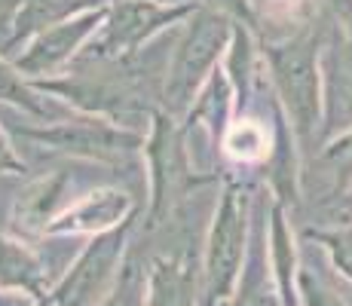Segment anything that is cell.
Returning a JSON list of instances; mask_svg holds the SVG:
<instances>
[{
    "label": "cell",
    "instance_id": "ffe728a7",
    "mask_svg": "<svg viewBox=\"0 0 352 306\" xmlns=\"http://www.w3.org/2000/svg\"><path fill=\"white\" fill-rule=\"evenodd\" d=\"M316 166L324 175H331V187L343 190L352 181V129L343 135H337L324 151L316 156Z\"/></svg>",
    "mask_w": 352,
    "mask_h": 306
},
{
    "label": "cell",
    "instance_id": "9c48e42d",
    "mask_svg": "<svg viewBox=\"0 0 352 306\" xmlns=\"http://www.w3.org/2000/svg\"><path fill=\"white\" fill-rule=\"evenodd\" d=\"M322 65V138L352 129V28L337 22L324 40Z\"/></svg>",
    "mask_w": 352,
    "mask_h": 306
},
{
    "label": "cell",
    "instance_id": "d6986e66",
    "mask_svg": "<svg viewBox=\"0 0 352 306\" xmlns=\"http://www.w3.org/2000/svg\"><path fill=\"white\" fill-rule=\"evenodd\" d=\"M254 3V16H257V28H267V25H273V28H282V34L276 40L282 37H291L285 25H291V31L300 34V22L309 16V10H313V3L309 0H252Z\"/></svg>",
    "mask_w": 352,
    "mask_h": 306
},
{
    "label": "cell",
    "instance_id": "cb8c5ba5",
    "mask_svg": "<svg viewBox=\"0 0 352 306\" xmlns=\"http://www.w3.org/2000/svg\"><path fill=\"white\" fill-rule=\"evenodd\" d=\"M28 172V166H25V160L16 153V147H12V135L6 132V126L0 122V175H25Z\"/></svg>",
    "mask_w": 352,
    "mask_h": 306
},
{
    "label": "cell",
    "instance_id": "ba28073f",
    "mask_svg": "<svg viewBox=\"0 0 352 306\" xmlns=\"http://www.w3.org/2000/svg\"><path fill=\"white\" fill-rule=\"evenodd\" d=\"M107 6L80 12V16L67 19V22H58V25H52V28L40 31L37 37H31L28 43L22 46V52L12 58V65L28 80H46V77L65 74L74 61L83 56L89 40L101 31V25H104V19H107Z\"/></svg>",
    "mask_w": 352,
    "mask_h": 306
},
{
    "label": "cell",
    "instance_id": "2e32d148",
    "mask_svg": "<svg viewBox=\"0 0 352 306\" xmlns=\"http://www.w3.org/2000/svg\"><path fill=\"white\" fill-rule=\"evenodd\" d=\"M0 285L28 291V294H40V285H43L40 261L22 242L6 239V236H0Z\"/></svg>",
    "mask_w": 352,
    "mask_h": 306
},
{
    "label": "cell",
    "instance_id": "44dd1931",
    "mask_svg": "<svg viewBox=\"0 0 352 306\" xmlns=\"http://www.w3.org/2000/svg\"><path fill=\"white\" fill-rule=\"evenodd\" d=\"M297 300L303 306H346L343 297L328 285V278L316 273L309 261H303L297 270Z\"/></svg>",
    "mask_w": 352,
    "mask_h": 306
},
{
    "label": "cell",
    "instance_id": "8992f818",
    "mask_svg": "<svg viewBox=\"0 0 352 306\" xmlns=\"http://www.w3.org/2000/svg\"><path fill=\"white\" fill-rule=\"evenodd\" d=\"M196 12V3L172 0H111L101 31L89 40L80 58L126 61L160 40L166 31L181 28Z\"/></svg>",
    "mask_w": 352,
    "mask_h": 306
},
{
    "label": "cell",
    "instance_id": "9a60e30c",
    "mask_svg": "<svg viewBox=\"0 0 352 306\" xmlns=\"http://www.w3.org/2000/svg\"><path fill=\"white\" fill-rule=\"evenodd\" d=\"M147 303L151 306H193L190 263L157 257L147 273Z\"/></svg>",
    "mask_w": 352,
    "mask_h": 306
},
{
    "label": "cell",
    "instance_id": "7402d4cb",
    "mask_svg": "<svg viewBox=\"0 0 352 306\" xmlns=\"http://www.w3.org/2000/svg\"><path fill=\"white\" fill-rule=\"evenodd\" d=\"M307 239L322 242L334 254V263L340 267V273L352 278V227L331 230V233H324V230H307Z\"/></svg>",
    "mask_w": 352,
    "mask_h": 306
},
{
    "label": "cell",
    "instance_id": "e0dca14e",
    "mask_svg": "<svg viewBox=\"0 0 352 306\" xmlns=\"http://www.w3.org/2000/svg\"><path fill=\"white\" fill-rule=\"evenodd\" d=\"M270 144H273V141H270L267 129H263L261 122L252 120V117H239L227 129L224 153L236 162H261L270 156V151H273Z\"/></svg>",
    "mask_w": 352,
    "mask_h": 306
},
{
    "label": "cell",
    "instance_id": "6da1fadb",
    "mask_svg": "<svg viewBox=\"0 0 352 306\" xmlns=\"http://www.w3.org/2000/svg\"><path fill=\"white\" fill-rule=\"evenodd\" d=\"M230 37H233V19L206 10V6H196L193 16L181 25L175 50L166 58L162 111L178 120L190 111L199 89L224 61Z\"/></svg>",
    "mask_w": 352,
    "mask_h": 306
},
{
    "label": "cell",
    "instance_id": "277c9868",
    "mask_svg": "<svg viewBox=\"0 0 352 306\" xmlns=\"http://www.w3.org/2000/svg\"><path fill=\"white\" fill-rule=\"evenodd\" d=\"M248 223H252V196L239 181H224L218 206L212 215L202 261V303L218 306L230 300L239 288L242 261L248 248Z\"/></svg>",
    "mask_w": 352,
    "mask_h": 306
},
{
    "label": "cell",
    "instance_id": "52a82bcc",
    "mask_svg": "<svg viewBox=\"0 0 352 306\" xmlns=\"http://www.w3.org/2000/svg\"><path fill=\"white\" fill-rule=\"evenodd\" d=\"M135 217L126 223L107 230V233L92 236L89 245L80 251V257L71 263L65 278L50 291L52 306H92L107 294L111 282H117V270L123 263L126 239L132 233Z\"/></svg>",
    "mask_w": 352,
    "mask_h": 306
},
{
    "label": "cell",
    "instance_id": "d4e9b609",
    "mask_svg": "<svg viewBox=\"0 0 352 306\" xmlns=\"http://www.w3.org/2000/svg\"><path fill=\"white\" fill-rule=\"evenodd\" d=\"M324 3H328V10L334 12L337 22L352 28V0H324Z\"/></svg>",
    "mask_w": 352,
    "mask_h": 306
},
{
    "label": "cell",
    "instance_id": "ac0fdd59",
    "mask_svg": "<svg viewBox=\"0 0 352 306\" xmlns=\"http://www.w3.org/2000/svg\"><path fill=\"white\" fill-rule=\"evenodd\" d=\"M263 230L254 233V251L248 257V267L236 288V306H279V291L267 288V270H263V251H261Z\"/></svg>",
    "mask_w": 352,
    "mask_h": 306
},
{
    "label": "cell",
    "instance_id": "484cf974",
    "mask_svg": "<svg viewBox=\"0 0 352 306\" xmlns=\"http://www.w3.org/2000/svg\"><path fill=\"white\" fill-rule=\"evenodd\" d=\"M19 6H22V0H0V22H3L6 28L12 25V19H16Z\"/></svg>",
    "mask_w": 352,
    "mask_h": 306
},
{
    "label": "cell",
    "instance_id": "4fadbf2b",
    "mask_svg": "<svg viewBox=\"0 0 352 306\" xmlns=\"http://www.w3.org/2000/svg\"><path fill=\"white\" fill-rule=\"evenodd\" d=\"M270 257H273L276 291L282 297V306H297V270H300V263L294 254V239H291L282 202L270 206Z\"/></svg>",
    "mask_w": 352,
    "mask_h": 306
},
{
    "label": "cell",
    "instance_id": "3957f363",
    "mask_svg": "<svg viewBox=\"0 0 352 306\" xmlns=\"http://www.w3.org/2000/svg\"><path fill=\"white\" fill-rule=\"evenodd\" d=\"M12 138H22L25 144L46 147L50 153H62L71 160H89L101 166H120L135 156H144L147 132L126 129L120 122L74 113L58 120H34V122H3Z\"/></svg>",
    "mask_w": 352,
    "mask_h": 306
},
{
    "label": "cell",
    "instance_id": "30bf717a",
    "mask_svg": "<svg viewBox=\"0 0 352 306\" xmlns=\"http://www.w3.org/2000/svg\"><path fill=\"white\" fill-rule=\"evenodd\" d=\"M135 217V199L120 187H98L80 196L50 223L46 236H98Z\"/></svg>",
    "mask_w": 352,
    "mask_h": 306
},
{
    "label": "cell",
    "instance_id": "7c38bea8",
    "mask_svg": "<svg viewBox=\"0 0 352 306\" xmlns=\"http://www.w3.org/2000/svg\"><path fill=\"white\" fill-rule=\"evenodd\" d=\"M107 3H111V0H22L0 52H3L6 58H16L19 52H22V46L28 43L31 37H37L40 31L52 28V25H58V22H67V19L80 16V12L101 10V6H107Z\"/></svg>",
    "mask_w": 352,
    "mask_h": 306
},
{
    "label": "cell",
    "instance_id": "5b68a950",
    "mask_svg": "<svg viewBox=\"0 0 352 306\" xmlns=\"http://www.w3.org/2000/svg\"><path fill=\"white\" fill-rule=\"evenodd\" d=\"M141 160H144L147 184H151V208H147L151 227L166 223L193 187L212 181L196 175L184 144V132H181V120L166 113L162 107H157L153 117L147 120L144 156Z\"/></svg>",
    "mask_w": 352,
    "mask_h": 306
},
{
    "label": "cell",
    "instance_id": "7a4b0ae2",
    "mask_svg": "<svg viewBox=\"0 0 352 306\" xmlns=\"http://www.w3.org/2000/svg\"><path fill=\"white\" fill-rule=\"evenodd\" d=\"M263 58L270 65V80L291 132L303 147L322 135V65L319 40L300 31L294 37L263 40Z\"/></svg>",
    "mask_w": 352,
    "mask_h": 306
},
{
    "label": "cell",
    "instance_id": "5bb4252c",
    "mask_svg": "<svg viewBox=\"0 0 352 306\" xmlns=\"http://www.w3.org/2000/svg\"><path fill=\"white\" fill-rule=\"evenodd\" d=\"M46 98H50V95L40 92L37 86L12 65V58H6L3 52H0V105L12 107V111L25 113V117H31V120H43V122L58 120L56 105Z\"/></svg>",
    "mask_w": 352,
    "mask_h": 306
},
{
    "label": "cell",
    "instance_id": "603a6c76",
    "mask_svg": "<svg viewBox=\"0 0 352 306\" xmlns=\"http://www.w3.org/2000/svg\"><path fill=\"white\" fill-rule=\"evenodd\" d=\"M196 6H206V10H214V12H221V16L233 19V22L257 28V16H254L252 0H196Z\"/></svg>",
    "mask_w": 352,
    "mask_h": 306
},
{
    "label": "cell",
    "instance_id": "8fae6325",
    "mask_svg": "<svg viewBox=\"0 0 352 306\" xmlns=\"http://www.w3.org/2000/svg\"><path fill=\"white\" fill-rule=\"evenodd\" d=\"M71 190V175L56 168V172L34 175L22 184L19 196L12 199V230L19 236H43L50 230V223L65 212V196Z\"/></svg>",
    "mask_w": 352,
    "mask_h": 306
}]
</instances>
